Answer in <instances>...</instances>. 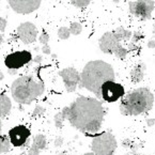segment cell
Listing matches in <instances>:
<instances>
[{"label":"cell","mask_w":155,"mask_h":155,"mask_svg":"<svg viewBox=\"0 0 155 155\" xmlns=\"http://www.w3.org/2000/svg\"><path fill=\"white\" fill-rule=\"evenodd\" d=\"M12 109V103L10 97L7 94H0V118L1 117H7L10 114Z\"/></svg>","instance_id":"cell-16"},{"label":"cell","mask_w":155,"mask_h":155,"mask_svg":"<svg viewBox=\"0 0 155 155\" xmlns=\"http://www.w3.org/2000/svg\"><path fill=\"white\" fill-rule=\"evenodd\" d=\"M155 9V2L153 0H135L128 2V10L132 15L141 21H148L152 18V12Z\"/></svg>","instance_id":"cell-6"},{"label":"cell","mask_w":155,"mask_h":155,"mask_svg":"<svg viewBox=\"0 0 155 155\" xmlns=\"http://www.w3.org/2000/svg\"><path fill=\"white\" fill-rule=\"evenodd\" d=\"M116 79L114 70L109 63L103 60L89 61L80 74L79 88H84L93 93L97 100H102L101 88L106 81Z\"/></svg>","instance_id":"cell-2"},{"label":"cell","mask_w":155,"mask_h":155,"mask_svg":"<svg viewBox=\"0 0 155 155\" xmlns=\"http://www.w3.org/2000/svg\"><path fill=\"white\" fill-rule=\"evenodd\" d=\"M2 42H3V37H2V34L0 33V45L2 44Z\"/></svg>","instance_id":"cell-35"},{"label":"cell","mask_w":155,"mask_h":155,"mask_svg":"<svg viewBox=\"0 0 155 155\" xmlns=\"http://www.w3.org/2000/svg\"><path fill=\"white\" fill-rule=\"evenodd\" d=\"M31 132L25 125H17L9 130V139L11 144L16 148L25 146L28 142Z\"/></svg>","instance_id":"cell-11"},{"label":"cell","mask_w":155,"mask_h":155,"mask_svg":"<svg viewBox=\"0 0 155 155\" xmlns=\"http://www.w3.org/2000/svg\"><path fill=\"white\" fill-rule=\"evenodd\" d=\"M70 31H71V34H73V35H79V34L82 32L81 24L77 23V21L72 23L71 26H70Z\"/></svg>","instance_id":"cell-21"},{"label":"cell","mask_w":155,"mask_h":155,"mask_svg":"<svg viewBox=\"0 0 155 155\" xmlns=\"http://www.w3.org/2000/svg\"><path fill=\"white\" fill-rule=\"evenodd\" d=\"M65 116H64L63 114H62V111H59L57 112V114H55V117H54V122H55V126L58 128V130H61L62 127H63V123L64 121H65Z\"/></svg>","instance_id":"cell-19"},{"label":"cell","mask_w":155,"mask_h":155,"mask_svg":"<svg viewBox=\"0 0 155 155\" xmlns=\"http://www.w3.org/2000/svg\"><path fill=\"white\" fill-rule=\"evenodd\" d=\"M101 95L104 102L114 103L125 95V89L121 84L116 82L114 80H109L103 84L101 88Z\"/></svg>","instance_id":"cell-7"},{"label":"cell","mask_w":155,"mask_h":155,"mask_svg":"<svg viewBox=\"0 0 155 155\" xmlns=\"http://www.w3.org/2000/svg\"><path fill=\"white\" fill-rule=\"evenodd\" d=\"M47 144V139H46L45 135L38 134L34 136L32 146L30 147L27 155H40L41 151H43L46 148Z\"/></svg>","instance_id":"cell-14"},{"label":"cell","mask_w":155,"mask_h":155,"mask_svg":"<svg viewBox=\"0 0 155 155\" xmlns=\"http://www.w3.org/2000/svg\"><path fill=\"white\" fill-rule=\"evenodd\" d=\"M154 105V94L147 87L137 88L121 98L119 109L122 116L137 117L148 114Z\"/></svg>","instance_id":"cell-3"},{"label":"cell","mask_w":155,"mask_h":155,"mask_svg":"<svg viewBox=\"0 0 155 155\" xmlns=\"http://www.w3.org/2000/svg\"><path fill=\"white\" fill-rule=\"evenodd\" d=\"M39 40H40V43L43 44V45H46V44H48V42H49V34H48L45 30H43V32H42L41 35H40Z\"/></svg>","instance_id":"cell-24"},{"label":"cell","mask_w":155,"mask_h":155,"mask_svg":"<svg viewBox=\"0 0 155 155\" xmlns=\"http://www.w3.org/2000/svg\"><path fill=\"white\" fill-rule=\"evenodd\" d=\"M68 107L66 120L74 128L84 135L100 132L105 118V108L100 100L81 95Z\"/></svg>","instance_id":"cell-1"},{"label":"cell","mask_w":155,"mask_h":155,"mask_svg":"<svg viewBox=\"0 0 155 155\" xmlns=\"http://www.w3.org/2000/svg\"><path fill=\"white\" fill-rule=\"evenodd\" d=\"M147 125L149 127H152V126L155 125V118H149L147 119Z\"/></svg>","instance_id":"cell-30"},{"label":"cell","mask_w":155,"mask_h":155,"mask_svg":"<svg viewBox=\"0 0 155 155\" xmlns=\"http://www.w3.org/2000/svg\"><path fill=\"white\" fill-rule=\"evenodd\" d=\"M11 146L12 144L9 139V136L0 133V154L9 152L10 149H11Z\"/></svg>","instance_id":"cell-18"},{"label":"cell","mask_w":155,"mask_h":155,"mask_svg":"<svg viewBox=\"0 0 155 155\" xmlns=\"http://www.w3.org/2000/svg\"><path fill=\"white\" fill-rule=\"evenodd\" d=\"M71 35V31L70 28L68 27H60L58 29V38L60 40H68Z\"/></svg>","instance_id":"cell-20"},{"label":"cell","mask_w":155,"mask_h":155,"mask_svg":"<svg viewBox=\"0 0 155 155\" xmlns=\"http://www.w3.org/2000/svg\"><path fill=\"white\" fill-rule=\"evenodd\" d=\"M127 54H128V50L125 47H123V45H122L121 47H119L117 49V51L114 53V56L120 60H125L126 57H127Z\"/></svg>","instance_id":"cell-23"},{"label":"cell","mask_w":155,"mask_h":155,"mask_svg":"<svg viewBox=\"0 0 155 155\" xmlns=\"http://www.w3.org/2000/svg\"><path fill=\"white\" fill-rule=\"evenodd\" d=\"M153 33H155V23H154V25H153Z\"/></svg>","instance_id":"cell-39"},{"label":"cell","mask_w":155,"mask_h":155,"mask_svg":"<svg viewBox=\"0 0 155 155\" xmlns=\"http://www.w3.org/2000/svg\"><path fill=\"white\" fill-rule=\"evenodd\" d=\"M146 68H147V66L143 62L137 63L136 65L132 68V71H130V81H132L133 84H139L140 81H142L144 77Z\"/></svg>","instance_id":"cell-15"},{"label":"cell","mask_w":155,"mask_h":155,"mask_svg":"<svg viewBox=\"0 0 155 155\" xmlns=\"http://www.w3.org/2000/svg\"><path fill=\"white\" fill-rule=\"evenodd\" d=\"M148 47L150 48V49H154L155 48V41L154 40H150V41L148 42Z\"/></svg>","instance_id":"cell-31"},{"label":"cell","mask_w":155,"mask_h":155,"mask_svg":"<svg viewBox=\"0 0 155 155\" xmlns=\"http://www.w3.org/2000/svg\"><path fill=\"white\" fill-rule=\"evenodd\" d=\"M32 60V54L28 50H18L11 53L5 57V65L8 68L19 70Z\"/></svg>","instance_id":"cell-8"},{"label":"cell","mask_w":155,"mask_h":155,"mask_svg":"<svg viewBox=\"0 0 155 155\" xmlns=\"http://www.w3.org/2000/svg\"><path fill=\"white\" fill-rule=\"evenodd\" d=\"M58 155H68V154H66V153H64V152H61V153H59Z\"/></svg>","instance_id":"cell-38"},{"label":"cell","mask_w":155,"mask_h":155,"mask_svg":"<svg viewBox=\"0 0 155 155\" xmlns=\"http://www.w3.org/2000/svg\"><path fill=\"white\" fill-rule=\"evenodd\" d=\"M112 32H114V35L117 37V39L121 42V43L122 42L130 41V38H132V35H133L132 31H130V30L125 29V28H123V27H118Z\"/></svg>","instance_id":"cell-17"},{"label":"cell","mask_w":155,"mask_h":155,"mask_svg":"<svg viewBox=\"0 0 155 155\" xmlns=\"http://www.w3.org/2000/svg\"><path fill=\"white\" fill-rule=\"evenodd\" d=\"M63 142H64V140H63V137H61V136H58V137H56V139H55V141H54V144H55V147L56 148H60V147L63 144Z\"/></svg>","instance_id":"cell-27"},{"label":"cell","mask_w":155,"mask_h":155,"mask_svg":"<svg viewBox=\"0 0 155 155\" xmlns=\"http://www.w3.org/2000/svg\"><path fill=\"white\" fill-rule=\"evenodd\" d=\"M34 61H35V62H39V63H40V62L42 61V58L40 57V56H38V57H35V59H34Z\"/></svg>","instance_id":"cell-33"},{"label":"cell","mask_w":155,"mask_h":155,"mask_svg":"<svg viewBox=\"0 0 155 155\" xmlns=\"http://www.w3.org/2000/svg\"><path fill=\"white\" fill-rule=\"evenodd\" d=\"M132 155H144V154H138V153H134V154H132Z\"/></svg>","instance_id":"cell-40"},{"label":"cell","mask_w":155,"mask_h":155,"mask_svg":"<svg viewBox=\"0 0 155 155\" xmlns=\"http://www.w3.org/2000/svg\"><path fill=\"white\" fill-rule=\"evenodd\" d=\"M98 46L102 53L107 55H114L119 47H121L122 43L117 39L112 31L105 32L98 40Z\"/></svg>","instance_id":"cell-10"},{"label":"cell","mask_w":155,"mask_h":155,"mask_svg":"<svg viewBox=\"0 0 155 155\" xmlns=\"http://www.w3.org/2000/svg\"><path fill=\"white\" fill-rule=\"evenodd\" d=\"M92 0H71V3L78 9H84L90 5Z\"/></svg>","instance_id":"cell-22"},{"label":"cell","mask_w":155,"mask_h":155,"mask_svg":"<svg viewBox=\"0 0 155 155\" xmlns=\"http://www.w3.org/2000/svg\"><path fill=\"white\" fill-rule=\"evenodd\" d=\"M82 155H96V154H94L93 152H87V153H84V154H82Z\"/></svg>","instance_id":"cell-36"},{"label":"cell","mask_w":155,"mask_h":155,"mask_svg":"<svg viewBox=\"0 0 155 155\" xmlns=\"http://www.w3.org/2000/svg\"><path fill=\"white\" fill-rule=\"evenodd\" d=\"M8 70H9V74H11V75H15L18 71V70H14V68H8Z\"/></svg>","instance_id":"cell-32"},{"label":"cell","mask_w":155,"mask_h":155,"mask_svg":"<svg viewBox=\"0 0 155 155\" xmlns=\"http://www.w3.org/2000/svg\"><path fill=\"white\" fill-rule=\"evenodd\" d=\"M2 130V122H1V118H0V132Z\"/></svg>","instance_id":"cell-37"},{"label":"cell","mask_w":155,"mask_h":155,"mask_svg":"<svg viewBox=\"0 0 155 155\" xmlns=\"http://www.w3.org/2000/svg\"><path fill=\"white\" fill-rule=\"evenodd\" d=\"M7 19L3 17H0V32H5V28H7Z\"/></svg>","instance_id":"cell-28"},{"label":"cell","mask_w":155,"mask_h":155,"mask_svg":"<svg viewBox=\"0 0 155 155\" xmlns=\"http://www.w3.org/2000/svg\"><path fill=\"white\" fill-rule=\"evenodd\" d=\"M38 33H39L38 28L30 21L21 23L17 28V37L24 44H27V45L37 41Z\"/></svg>","instance_id":"cell-12"},{"label":"cell","mask_w":155,"mask_h":155,"mask_svg":"<svg viewBox=\"0 0 155 155\" xmlns=\"http://www.w3.org/2000/svg\"><path fill=\"white\" fill-rule=\"evenodd\" d=\"M44 92V84L32 76H21L12 82L11 94L13 100L21 105H29Z\"/></svg>","instance_id":"cell-4"},{"label":"cell","mask_w":155,"mask_h":155,"mask_svg":"<svg viewBox=\"0 0 155 155\" xmlns=\"http://www.w3.org/2000/svg\"><path fill=\"white\" fill-rule=\"evenodd\" d=\"M44 112H45V108L42 107V106L38 105L35 106V108H34L33 112H32V116L33 117H40L42 116V114H44Z\"/></svg>","instance_id":"cell-25"},{"label":"cell","mask_w":155,"mask_h":155,"mask_svg":"<svg viewBox=\"0 0 155 155\" xmlns=\"http://www.w3.org/2000/svg\"><path fill=\"white\" fill-rule=\"evenodd\" d=\"M11 9L18 14H29L37 11L42 0H8Z\"/></svg>","instance_id":"cell-13"},{"label":"cell","mask_w":155,"mask_h":155,"mask_svg":"<svg viewBox=\"0 0 155 155\" xmlns=\"http://www.w3.org/2000/svg\"><path fill=\"white\" fill-rule=\"evenodd\" d=\"M86 136L92 137L90 148L96 155H114L118 149L116 136L110 132H98L96 134H87Z\"/></svg>","instance_id":"cell-5"},{"label":"cell","mask_w":155,"mask_h":155,"mask_svg":"<svg viewBox=\"0 0 155 155\" xmlns=\"http://www.w3.org/2000/svg\"><path fill=\"white\" fill-rule=\"evenodd\" d=\"M122 146L127 149H136L134 141H132V140H130V139H124L123 141H122Z\"/></svg>","instance_id":"cell-26"},{"label":"cell","mask_w":155,"mask_h":155,"mask_svg":"<svg viewBox=\"0 0 155 155\" xmlns=\"http://www.w3.org/2000/svg\"><path fill=\"white\" fill-rule=\"evenodd\" d=\"M42 53H43L44 55H50V47L48 44L43 45V47H42Z\"/></svg>","instance_id":"cell-29"},{"label":"cell","mask_w":155,"mask_h":155,"mask_svg":"<svg viewBox=\"0 0 155 155\" xmlns=\"http://www.w3.org/2000/svg\"><path fill=\"white\" fill-rule=\"evenodd\" d=\"M3 78H5V75H3V73H2V72L0 71V81H1V80H2Z\"/></svg>","instance_id":"cell-34"},{"label":"cell","mask_w":155,"mask_h":155,"mask_svg":"<svg viewBox=\"0 0 155 155\" xmlns=\"http://www.w3.org/2000/svg\"><path fill=\"white\" fill-rule=\"evenodd\" d=\"M59 76L62 78L65 90L68 93H73L76 91L80 84V73L75 68H65L59 72Z\"/></svg>","instance_id":"cell-9"}]
</instances>
